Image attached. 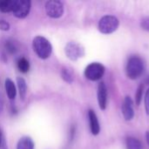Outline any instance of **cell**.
<instances>
[{
    "mask_svg": "<svg viewBox=\"0 0 149 149\" xmlns=\"http://www.w3.org/2000/svg\"><path fill=\"white\" fill-rule=\"evenodd\" d=\"M10 25L7 21H5L3 19H0V30L1 31H7L10 30Z\"/></svg>",
    "mask_w": 149,
    "mask_h": 149,
    "instance_id": "20",
    "label": "cell"
},
{
    "mask_svg": "<svg viewBox=\"0 0 149 149\" xmlns=\"http://www.w3.org/2000/svg\"><path fill=\"white\" fill-rule=\"evenodd\" d=\"M127 75L131 79H138L144 71V63L138 56H133L128 59L127 65Z\"/></svg>",
    "mask_w": 149,
    "mask_h": 149,
    "instance_id": "2",
    "label": "cell"
},
{
    "mask_svg": "<svg viewBox=\"0 0 149 149\" xmlns=\"http://www.w3.org/2000/svg\"><path fill=\"white\" fill-rule=\"evenodd\" d=\"M61 76H62V79H63L65 82H67V83H69V84H71V83L73 82L74 75H73V72H72V71L71 69L65 68V67L63 68L62 71H61Z\"/></svg>",
    "mask_w": 149,
    "mask_h": 149,
    "instance_id": "17",
    "label": "cell"
},
{
    "mask_svg": "<svg viewBox=\"0 0 149 149\" xmlns=\"http://www.w3.org/2000/svg\"><path fill=\"white\" fill-rule=\"evenodd\" d=\"M119 27V20L116 17L107 15L100 18L99 22V30L101 33L110 34L115 31Z\"/></svg>",
    "mask_w": 149,
    "mask_h": 149,
    "instance_id": "3",
    "label": "cell"
},
{
    "mask_svg": "<svg viewBox=\"0 0 149 149\" xmlns=\"http://www.w3.org/2000/svg\"><path fill=\"white\" fill-rule=\"evenodd\" d=\"M17 149H34V142L29 136H24L19 139L17 144Z\"/></svg>",
    "mask_w": 149,
    "mask_h": 149,
    "instance_id": "12",
    "label": "cell"
},
{
    "mask_svg": "<svg viewBox=\"0 0 149 149\" xmlns=\"http://www.w3.org/2000/svg\"><path fill=\"white\" fill-rule=\"evenodd\" d=\"M144 102H145V109H146L147 114L149 115V88L146 92L145 98H144Z\"/></svg>",
    "mask_w": 149,
    "mask_h": 149,
    "instance_id": "21",
    "label": "cell"
},
{
    "mask_svg": "<svg viewBox=\"0 0 149 149\" xmlns=\"http://www.w3.org/2000/svg\"><path fill=\"white\" fill-rule=\"evenodd\" d=\"M105 73V67L100 63H91L85 69V76L91 81L100 80Z\"/></svg>",
    "mask_w": 149,
    "mask_h": 149,
    "instance_id": "4",
    "label": "cell"
},
{
    "mask_svg": "<svg viewBox=\"0 0 149 149\" xmlns=\"http://www.w3.org/2000/svg\"><path fill=\"white\" fill-rule=\"evenodd\" d=\"M16 0H0V11L1 12H10L14 9Z\"/></svg>",
    "mask_w": 149,
    "mask_h": 149,
    "instance_id": "14",
    "label": "cell"
},
{
    "mask_svg": "<svg viewBox=\"0 0 149 149\" xmlns=\"http://www.w3.org/2000/svg\"><path fill=\"white\" fill-rule=\"evenodd\" d=\"M147 83L149 85V76L148 77V79H147Z\"/></svg>",
    "mask_w": 149,
    "mask_h": 149,
    "instance_id": "25",
    "label": "cell"
},
{
    "mask_svg": "<svg viewBox=\"0 0 149 149\" xmlns=\"http://www.w3.org/2000/svg\"><path fill=\"white\" fill-rule=\"evenodd\" d=\"M143 89H144V86L141 84L140 85L136 93H135V101H136V105L139 106L142 100V95H143Z\"/></svg>",
    "mask_w": 149,
    "mask_h": 149,
    "instance_id": "18",
    "label": "cell"
},
{
    "mask_svg": "<svg viewBox=\"0 0 149 149\" xmlns=\"http://www.w3.org/2000/svg\"><path fill=\"white\" fill-rule=\"evenodd\" d=\"M32 48L37 56L41 59L48 58L52 52V46L50 41L42 36H37L33 38Z\"/></svg>",
    "mask_w": 149,
    "mask_h": 149,
    "instance_id": "1",
    "label": "cell"
},
{
    "mask_svg": "<svg viewBox=\"0 0 149 149\" xmlns=\"http://www.w3.org/2000/svg\"><path fill=\"white\" fill-rule=\"evenodd\" d=\"M45 12L52 18H59L64 14V4L58 0H51L45 3Z\"/></svg>",
    "mask_w": 149,
    "mask_h": 149,
    "instance_id": "6",
    "label": "cell"
},
{
    "mask_svg": "<svg viewBox=\"0 0 149 149\" xmlns=\"http://www.w3.org/2000/svg\"><path fill=\"white\" fill-rule=\"evenodd\" d=\"M31 10V2L29 0H16L14 9L12 10L13 15L17 18H25Z\"/></svg>",
    "mask_w": 149,
    "mask_h": 149,
    "instance_id": "7",
    "label": "cell"
},
{
    "mask_svg": "<svg viewBox=\"0 0 149 149\" xmlns=\"http://www.w3.org/2000/svg\"><path fill=\"white\" fill-rule=\"evenodd\" d=\"M6 50L10 52V53H14L17 51V47L15 45V44L11 41H8L6 43Z\"/></svg>",
    "mask_w": 149,
    "mask_h": 149,
    "instance_id": "19",
    "label": "cell"
},
{
    "mask_svg": "<svg viewBox=\"0 0 149 149\" xmlns=\"http://www.w3.org/2000/svg\"><path fill=\"white\" fill-rule=\"evenodd\" d=\"M65 52L69 59L75 61L84 56L85 49L80 44L74 41H71L66 44L65 47Z\"/></svg>",
    "mask_w": 149,
    "mask_h": 149,
    "instance_id": "5",
    "label": "cell"
},
{
    "mask_svg": "<svg viewBox=\"0 0 149 149\" xmlns=\"http://www.w3.org/2000/svg\"><path fill=\"white\" fill-rule=\"evenodd\" d=\"M17 65L18 70L23 73H26L30 70V63L25 58H20L17 62Z\"/></svg>",
    "mask_w": 149,
    "mask_h": 149,
    "instance_id": "16",
    "label": "cell"
},
{
    "mask_svg": "<svg viewBox=\"0 0 149 149\" xmlns=\"http://www.w3.org/2000/svg\"><path fill=\"white\" fill-rule=\"evenodd\" d=\"M17 85L19 92V95L22 100H24L26 94H27V84L26 81L24 80V78L22 77H17Z\"/></svg>",
    "mask_w": 149,
    "mask_h": 149,
    "instance_id": "13",
    "label": "cell"
},
{
    "mask_svg": "<svg viewBox=\"0 0 149 149\" xmlns=\"http://www.w3.org/2000/svg\"><path fill=\"white\" fill-rule=\"evenodd\" d=\"M4 88H5V92L9 100H15L16 95H17V89H16V86L14 82L10 79H6L4 80Z\"/></svg>",
    "mask_w": 149,
    "mask_h": 149,
    "instance_id": "11",
    "label": "cell"
},
{
    "mask_svg": "<svg viewBox=\"0 0 149 149\" xmlns=\"http://www.w3.org/2000/svg\"><path fill=\"white\" fill-rule=\"evenodd\" d=\"M141 25L142 27V29L146 30V31H149V17H144L141 23Z\"/></svg>",
    "mask_w": 149,
    "mask_h": 149,
    "instance_id": "22",
    "label": "cell"
},
{
    "mask_svg": "<svg viewBox=\"0 0 149 149\" xmlns=\"http://www.w3.org/2000/svg\"><path fill=\"white\" fill-rule=\"evenodd\" d=\"M88 119H89V124H90V129L93 135H98L100 131V127L99 123L98 117L93 110L88 111Z\"/></svg>",
    "mask_w": 149,
    "mask_h": 149,
    "instance_id": "10",
    "label": "cell"
},
{
    "mask_svg": "<svg viewBox=\"0 0 149 149\" xmlns=\"http://www.w3.org/2000/svg\"><path fill=\"white\" fill-rule=\"evenodd\" d=\"M122 113L126 120H131L134 118V102L129 96H127L122 104Z\"/></svg>",
    "mask_w": 149,
    "mask_h": 149,
    "instance_id": "8",
    "label": "cell"
},
{
    "mask_svg": "<svg viewBox=\"0 0 149 149\" xmlns=\"http://www.w3.org/2000/svg\"><path fill=\"white\" fill-rule=\"evenodd\" d=\"M127 149H142L141 142L134 137H128L126 141Z\"/></svg>",
    "mask_w": 149,
    "mask_h": 149,
    "instance_id": "15",
    "label": "cell"
},
{
    "mask_svg": "<svg viewBox=\"0 0 149 149\" xmlns=\"http://www.w3.org/2000/svg\"><path fill=\"white\" fill-rule=\"evenodd\" d=\"M98 102L100 108L105 110L107 104V89L104 82H100L98 86Z\"/></svg>",
    "mask_w": 149,
    "mask_h": 149,
    "instance_id": "9",
    "label": "cell"
},
{
    "mask_svg": "<svg viewBox=\"0 0 149 149\" xmlns=\"http://www.w3.org/2000/svg\"><path fill=\"white\" fill-rule=\"evenodd\" d=\"M146 138H147V141L149 145V132H147V134H146Z\"/></svg>",
    "mask_w": 149,
    "mask_h": 149,
    "instance_id": "24",
    "label": "cell"
},
{
    "mask_svg": "<svg viewBox=\"0 0 149 149\" xmlns=\"http://www.w3.org/2000/svg\"><path fill=\"white\" fill-rule=\"evenodd\" d=\"M2 144H3V134H2V131L0 129V148L2 147Z\"/></svg>",
    "mask_w": 149,
    "mask_h": 149,
    "instance_id": "23",
    "label": "cell"
}]
</instances>
